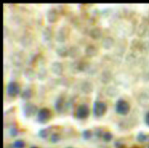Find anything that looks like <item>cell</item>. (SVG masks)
I'll use <instances>...</instances> for the list:
<instances>
[{"label": "cell", "mask_w": 149, "mask_h": 148, "mask_svg": "<svg viewBox=\"0 0 149 148\" xmlns=\"http://www.w3.org/2000/svg\"><path fill=\"white\" fill-rule=\"evenodd\" d=\"M130 106L126 100L120 99L116 104V110L120 114L125 115L130 112Z\"/></svg>", "instance_id": "1"}, {"label": "cell", "mask_w": 149, "mask_h": 148, "mask_svg": "<svg viewBox=\"0 0 149 148\" xmlns=\"http://www.w3.org/2000/svg\"><path fill=\"white\" fill-rule=\"evenodd\" d=\"M107 111V105L102 101H96L93 104V113L96 117H101Z\"/></svg>", "instance_id": "2"}, {"label": "cell", "mask_w": 149, "mask_h": 148, "mask_svg": "<svg viewBox=\"0 0 149 148\" xmlns=\"http://www.w3.org/2000/svg\"><path fill=\"white\" fill-rule=\"evenodd\" d=\"M50 118H51V111L47 108H43L40 109L37 115V119L41 123H47L50 119Z\"/></svg>", "instance_id": "3"}, {"label": "cell", "mask_w": 149, "mask_h": 148, "mask_svg": "<svg viewBox=\"0 0 149 148\" xmlns=\"http://www.w3.org/2000/svg\"><path fill=\"white\" fill-rule=\"evenodd\" d=\"M76 117L79 119H84L88 117L89 114V108L87 105L82 104L78 106V108L76 109Z\"/></svg>", "instance_id": "4"}, {"label": "cell", "mask_w": 149, "mask_h": 148, "mask_svg": "<svg viewBox=\"0 0 149 148\" xmlns=\"http://www.w3.org/2000/svg\"><path fill=\"white\" fill-rule=\"evenodd\" d=\"M7 92L9 96H17L20 93V86L16 82H11L7 87Z\"/></svg>", "instance_id": "5"}, {"label": "cell", "mask_w": 149, "mask_h": 148, "mask_svg": "<svg viewBox=\"0 0 149 148\" xmlns=\"http://www.w3.org/2000/svg\"><path fill=\"white\" fill-rule=\"evenodd\" d=\"M37 108L33 104H27L24 108V112L26 114V116H32L33 114L36 113Z\"/></svg>", "instance_id": "6"}, {"label": "cell", "mask_w": 149, "mask_h": 148, "mask_svg": "<svg viewBox=\"0 0 149 148\" xmlns=\"http://www.w3.org/2000/svg\"><path fill=\"white\" fill-rule=\"evenodd\" d=\"M50 128H44L40 132V137H43V138H46L48 135H49V132H50Z\"/></svg>", "instance_id": "7"}, {"label": "cell", "mask_w": 149, "mask_h": 148, "mask_svg": "<svg viewBox=\"0 0 149 148\" xmlns=\"http://www.w3.org/2000/svg\"><path fill=\"white\" fill-rule=\"evenodd\" d=\"M26 146V143L23 140H17L13 144V147L15 148H23Z\"/></svg>", "instance_id": "8"}, {"label": "cell", "mask_w": 149, "mask_h": 148, "mask_svg": "<svg viewBox=\"0 0 149 148\" xmlns=\"http://www.w3.org/2000/svg\"><path fill=\"white\" fill-rule=\"evenodd\" d=\"M113 137V135L110 132H106L102 134V138L105 140L106 142H109L112 139Z\"/></svg>", "instance_id": "9"}, {"label": "cell", "mask_w": 149, "mask_h": 148, "mask_svg": "<svg viewBox=\"0 0 149 148\" xmlns=\"http://www.w3.org/2000/svg\"><path fill=\"white\" fill-rule=\"evenodd\" d=\"M60 138H61V137H60V135L58 133H53V135L51 136V141L53 143L57 142L60 140Z\"/></svg>", "instance_id": "10"}, {"label": "cell", "mask_w": 149, "mask_h": 148, "mask_svg": "<svg viewBox=\"0 0 149 148\" xmlns=\"http://www.w3.org/2000/svg\"><path fill=\"white\" fill-rule=\"evenodd\" d=\"M83 137L84 139H89L91 137V132L89 130H84L83 132Z\"/></svg>", "instance_id": "11"}, {"label": "cell", "mask_w": 149, "mask_h": 148, "mask_svg": "<svg viewBox=\"0 0 149 148\" xmlns=\"http://www.w3.org/2000/svg\"><path fill=\"white\" fill-rule=\"evenodd\" d=\"M138 140L140 142H144L146 138H147V137L143 134V133H139V135H138Z\"/></svg>", "instance_id": "12"}, {"label": "cell", "mask_w": 149, "mask_h": 148, "mask_svg": "<svg viewBox=\"0 0 149 148\" xmlns=\"http://www.w3.org/2000/svg\"><path fill=\"white\" fill-rule=\"evenodd\" d=\"M145 123H146V124L149 126V112L146 113V116H145Z\"/></svg>", "instance_id": "13"}, {"label": "cell", "mask_w": 149, "mask_h": 148, "mask_svg": "<svg viewBox=\"0 0 149 148\" xmlns=\"http://www.w3.org/2000/svg\"><path fill=\"white\" fill-rule=\"evenodd\" d=\"M11 133H12V135L13 136H16L17 135V129L16 128H12V129H11Z\"/></svg>", "instance_id": "14"}, {"label": "cell", "mask_w": 149, "mask_h": 148, "mask_svg": "<svg viewBox=\"0 0 149 148\" xmlns=\"http://www.w3.org/2000/svg\"><path fill=\"white\" fill-rule=\"evenodd\" d=\"M31 148H38V147H31Z\"/></svg>", "instance_id": "15"}]
</instances>
